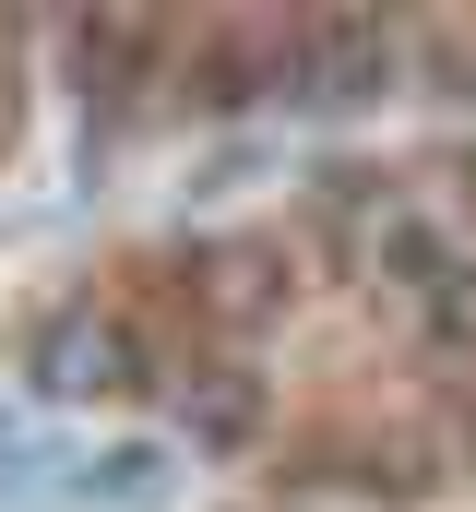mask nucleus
Listing matches in <instances>:
<instances>
[{"instance_id":"nucleus-1","label":"nucleus","mask_w":476,"mask_h":512,"mask_svg":"<svg viewBox=\"0 0 476 512\" xmlns=\"http://www.w3.org/2000/svg\"><path fill=\"white\" fill-rule=\"evenodd\" d=\"M24 382L48 393V405H131V393L155 382V358H143V334L96 310V298H60L36 334H24Z\"/></svg>"},{"instance_id":"nucleus-2","label":"nucleus","mask_w":476,"mask_h":512,"mask_svg":"<svg viewBox=\"0 0 476 512\" xmlns=\"http://www.w3.org/2000/svg\"><path fill=\"white\" fill-rule=\"evenodd\" d=\"M405 84V24H369V12H322L298 24V60H286V96L310 120H346V108H381Z\"/></svg>"},{"instance_id":"nucleus-3","label":"nucleus","mask_w":476,"mask_h":512,"mask_svg":"<svg viewBox=\"0 0 476 512\" xmlns=\"http://www.w3.org/2000/svg\"><path fill=\"white\" fill-rule=\"evenodd\" d=\"M179 477H191V453H179V441H155V429H131V441L72 453L60 512H167V501H179Z\"/></svg>"},{"instance_id":"nucleus-4","label":"nucleus","mask_w":476,"mask_h":512,"mask_svg":"<svg viewBox=\"0 0 476 512\" xmlns=\"http://www.w3.org/2000/svg\"><path fill=\"white\" fill-rule=\"evenodd\" d=\"M191 465H238L250 441H262V382L250 370H191L179 382V429H167Z\"/></svg>"},{"instance_id":"nucleus-5","label":"nucleus","mask_w":476,"mask_h":512,"mask_svg":"<svg viewBox=\"0 0 476 512\" xmlns=\"http://www.w3.org/2000/svg\"><path fill=\"white\" fill-rule=\"evenodd\" d=\"M203 274H215V286H203V298H215V322H274V310H286L274 251H250V239H238V251H215Z\"/></svg>"}]
</instances>
